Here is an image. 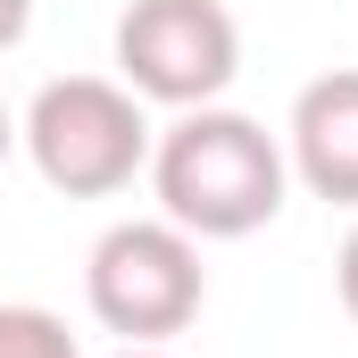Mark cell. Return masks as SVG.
I'll list each match as a JSON object with an SVG mask.
<instances>
[{
    "mask_svg": "<svg viewBox=\"0 0 358 358\" xmlns=\"http://www.w3.org/2000/svg\"><path fill=\"white\" fill-rule=\"evenodd\" d=\"M150 183H159V217L183 225L192 242H242L283 217L292 159L259 117L208 100V108H183L150 142Z\"/></svg>",
    "mask_w": 358,
    "mask_h": 358,
    "instance_id": "6da1fadb",
    "label": "cell"
},
{
    "mask_svg": "<svg viewBox=\"0 0 358 358\" xmlns=\"http://www.w3.org/2000/svg\"><path fill=\"white\" fill-rule=\"evenodd\" d=\"M17 142L34 150V167L50 192L67 200H108L150 167V117H142V92L108 84V76H59V84L34 92Z\"/></svg>",
    "mask_w": 358,
    "mask_h": 358,
    "instance_id": "7a4b0ae2",
    "label": "cell"
},
{
    "mask_svg": "<svg viewBox=\"0 0 358 358\" xmlns=\"http://www.w3.org/2000/svg\"><path fill=\"white\" fill-rule=\"evenodd\" d=\"M84 300H92V317L108 334H125V342H176L200 317V300H208L200 242L183 225H167V217H125V225H108L92 242Z\"/></svg>",
    "mask_w": 358,
    "mask_h": 358,
    "instance_id": "3957f363",
    "label": "cell"
},
{
    "mask_svg": "<svg viewBox=\"0 0 358 358\" xmlns=\"http://www.w3.org/2000/svg\"><path fill=\"white\" fill-rule=\"evenodd\" d=\"M242 76V25L225 0H125L117 84L159 108H208Z\"/></svg>",
    "mask_w": 358,
    "mask_h": 358,
    "instance_id": "277c9868",
    "label": "cell"
},
{
    "mask_svg": "<svg viewBox=\"0 0 358 358\" xmlns=\"http://www.w3.org/2000/svg\"><path fill=\"white\" fill-rule=\"evenodd\" d=\"M283 159L317 200L358 208V67H334V76L300 84L292 125H283Z\"/></svg>",
    "mask_w": 358,
    "mask_h": 358,
    "instance_id": "5b68a950",
    "label": "cell"
},
{
    "mask_svg": "<svg viewBox=\"0 0 358 358\" xmlns=\"http://www.w3.org/2000/svg\"><path fill=\"white\" fill-rule=\"evenodd\" d=\"M0 358H76V334L34 300H0Z\"/></svg>",
    "mask_w": 358,
    "mask_h": 358,
    "instance_id": "8992f818",
    "label": "cell"
},
{
    "mask_svg": "<svg viewBox=\"0 0 358 358\" xmlns=\"http://www.w3.org/2000/svg\"><path fill=\"white\" fill-rule=\"evenodd\" d=\"M334 283H342V308L358 317V225H350V242H342V259H334Z\"/></svg>",
    "mask_w": 358,
    "mask_h": 358,
    "instance_id": "52a82bcc",
    "label": "cell"
},
{
    "mask_svg": "<svg viewBox=\"0 0 358 358\" xmlns=\"http://www.w3.org/2000/svg\"><path fill=\"white\" fill-rule=\"evenodd\" d=\"M25 25H34V0H0V50H17Z\"/></svg>",
    "mask_w": 358,
    "mask_h": 358,
    "instance_id": "ba28073f",
    "label": "cell"
},
{
    "mask_svg": "<svg viewBox=\"0 0 358 358\" xmlns=\"http://www.w3.org/2000/svg\"><path fill=\"white\" fill-rule=\"evenodd\" d=\"M108 358H176L167 342H125V350H108Z\"/></svg>",
    "mask_w": 358,
    "mask_h": 358,
    "instance_id": "9c48e42d",
    "label": "cell"
},
{
    "mask_svg": "<svg viewBox=\"0 0 358 358\" xmlns=\"http://www.w3.org/2000/svg\"><path fill=\"white\" fill-rule=\"evenodd\" d=\"M8 150H17V117H8V100H0V167H8Z\"/></svg>",
    "mask_w": 358,
    "mask_h": 358,
    "instance_id": "30bf717a",
    "label": "cell"
}]
</instances>
